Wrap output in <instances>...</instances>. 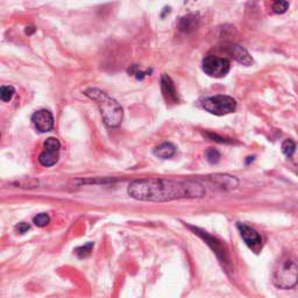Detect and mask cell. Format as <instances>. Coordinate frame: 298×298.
I'll list each match as a JSON object with an SVG mask.
<instances>
[{"instance_id":"44dd1931","label":"cell","mask_w":298,"mask_h":298,"mask_svg":"<svg viewBox=\"0 0 298 298\" xmlns=\"http://www.w3.org/2000/svg\"><path fill=\"white\" fill-rule=\"evenodd\" d=\"M44 149H53V150H60V147H61V144L60 141L55 138H49L44 141L43 144Z\"/></svg>"},{"instance_id":"d4e9b609","label":"cell","mask_w":298,"mask_h":298,"mask_svg":"<svg viewBox=\"0 0 298 298\" xmlns=\"http://www.w3.org/2000/svg\"><path fill=\"white\" fill-rule=\"evenodd\" d=\"M33 31H34V28H33V27H30V30H28V28L26 30V33H27V34L33 33Z\"/></svg>"},{"instance_id":"3957f363","label":"cell","mask_w":298,"mask_h":298,"mask_svg":"<svg viewBox=\"0 0 298 298\" xmlns=\"http://www.w3.org/2000/svg\"><path fill=\"white\" fill-rule=\"evenodd\" d=\"M272 282L280 289H291L298 283V265L289 255L282 256L277 261Z\"/></svg>"},{"instance_id":"e0dca14e","label":"cell","mask_w":298,"mask_h":298,"mask_svg":"<svg viewBox=\"0 0 298 298\" xmlns=\"http://www.w3.org/2000/svg\"><path fill=\"white\" fill-rule=\"evenodd\" d=\"M205 156H206V160H208L209 162L212 164L218 163L220 160V153L214 148H209L208 150H206Z\"/></svg>"},{"instance_id":"5bb4252c","label":"cell","mask_w":298,"mask_h":298,"mask_svg":"<svg viewBox=\"0 0 298 298\" xmlns=\"http://www.w3.org/2000/svg\"><path fill=\"white\" fill-rule=\"evenodd\" d=\"M175 151H176L175 146L168 144V142L160 145L158 147L154 149V154L156 155L157 157L164 158V160H166V158H170L174 154H175Z\"/></svg>"},{"instance_id":"4fadbf2b","label":"cell","mask_w":298,"mask_h":298,"mask_svg":"<svg viewBox=\"0 0 298 298\" xmlns=\"http://www.w3.org/2000/svg\"><path fill=\"white\" fill-rule=\"evenodd\" d=\"M59 161V150L53 149H44L39 156V162L43 167H52Z\"/></svg>"},{"instance_id":"ba28073f","label":"cell","mask_w":298,"mask_h":298,"mask_svg":"<svg viewBox=\"0 0 298 298\" xmlns=\"http://www.w3.org/2000/svg\"><path fill=\"white\" fill-rule=\"evenodd\" d=\"M31 121L40 133H47L54 127V117L48 110H40L33 114Z\"/></svg>"},{"instance_id":"277c9868","label":"cell","mask_w":298,"mask_h":298,"mask_svg":"<svg viewBox=\"0 0 298 298\" xmlns=\"http://www.w3.org/2000/svg\"><path fill=\"white\" fill-rule=\"evenodd\" d=\"M202 105L208 112L214 116H226L236 111L237 101L230 96L218 94V96L206 98L203 100Z\"/></svg>"},{"instance_id":"cb8c5ba5","label":"cell","mask_w":298,"mask_h":298,"mask_svg":"<svg viewBox=\"0 0 298 298\" xmlns=\"http://www.w3.org/2000/svg\"><path fill=\"white\" fill-rule=\"evenodd\" d=\"M295 153H296V156H295V164H296V168L298 171V150H297V148H296V151H295Z\"/></svg>"},{"instance_id":"9a60e30c","label":"cell","mask_w":298,"mask_h":298,"mask_svg":"<svg viewBox=\"0 0 298 298\" xmlns=\"http://www.w3.org/2000/svg\"><path fill=\"white\" fill-rule=\"evenodd\" d=\"M282 151L287 157H293L296 151V144L293 140H285L282 144Z\"/></svg>"},{"instance_id":"ac0fdd59","label":"cell","mask_w":298,"mask_h":298,"mask_svg":"<svg viewBox=\"0 0 298 298\" xmlns=\"http://www.w3.org/2000/svg\"><path fill=\"white\" fill-rule=\"evenodd\" d=\"M92 247H93V243L92 242L88 243V245H84V246H82V247H78V248L76 249V254H77L78 258H81V259L88 258V256L91 254V250H92Z\"/></svg>"},{"instance_id":"7c38bea8","label":"cell","mask_w":298,"mask_h":298,"mask_svg":"<svg viewBox=\"0 0 298 298\" xmlns=\"http://www.w3.org/2000/svg\"><path fill=\"white\" fill-rule=\"evenodd\" d=\"M199 24V19L196 14H188L183 17L179 20V30L184 33H191L195 30H197Z\"/></svg>"},{"instance_id":"8992f818","label":"cell","mask_w":298,"mask_h":298,"mask_svg":"<svg viewBox=\"0 0 298 298\" xmlns=\"http://www.w3.org/2000/svg\"><path fill=\"white\" fill-rule=\"evenodd\" d=\"M191 230L195 232V234H197L202 238V239H204V241L208 243L209 246L211 247L212 249H213V252L215 253V255H217V258L220 260L221 263H224L225 266H227L228 263H230V259H228V252L226 249V247H225L223 243H221L219 240L215 239L214 237L210 236L209 233L204 232V231L199 230V228L189 226Z\"/></svg>"},{"instance_id":"d6986e66","label":"cell","mask_w":298,"mask_h":298,"mask_svg":"<svg viewBox=\"0 0 298 298\" xmlns=\"http://www.w3.org/2000/svg\"><path fill=\"white\" fill-rule=\"evenodd\" d=\"M33 221L37 227H44L50 223V217L47 213H40L34 217Z\"/></svg>"},{"instance_id":"2e32d148","label":"cell","mask_w":298,"mask_h":298,"mask_svg":"<svg viewBox=\"0 0 298 298\" xmlns=\"http://www.w3.org/2000/svg\"><path fill=\"white\" fill-rule=\"evenodd\" d=\"M15 93V90L13 87H9V85H7V87H1V89H0V98H1L2 101H9L13 98Z\"/></svg>"},{"instance_id":"8fae6325","label":"cell","mask_w":298,"mask_h":298,"mask_svg":"<svg viewBox=\"0 0 298 298\" xmlns=\"http://www.w3.org/2000/svg\"><path fill=\"white\" fill-rule=\"evenodd\" d=\"M211 179L213 180L217 185H219L220 188L226 189V190H231L237 188L239 182L234 176H230V175H225V174H217V175L211 176Z\"/></svg>"},{"instance_id":"7a4b0ae2","label":"cell","mask_w":298,"mask_h":298,"mask_svg":"<svg viewBox=\"0 0 298 298\" xmlns=\"http://www.w3.org/2000/svg\"><path fill=\"white\" fill-rule=\"evenodd\" d=\"M84 93L90 99L96 101V104L100 110L104 122L109 127H118L123 118L122 107L120 106L118 101L114 100L113 98H111L109 94L99 90V89H87L84 91Z\"/></svg>"},{"instance_id":"ffe728a7","label":"cell","mask_w":298,"mask_h":298,"mask_svg":"<svg viewBox=\"0 0 298 298\" xmlns=\"http://www.w3.org/2000/svg\"><path fill=\"white\" fill-rule=\"evenodd\" d=\"M289 8V2L288 1H275L272 4V11L276 14H283Z\"/></svg>"},{"instance_id":"7402d4cb","label":"cell","mask_w":298,"mask_h":298,"mask_svg":"<svg viewBox=\"0 0 298 298\" xmlns=\"http://www.w3.org/2000/svg\"><path fill=\"white\" fill-rule=\"evenodd\" d=\"M30 225L26 224V223H21L17 226V230L19 231V233H21V234L26 233L27 231H30Z\"/></svg>"},{"instance_id":"9c48e42d","label":"cell","mask_w":298,"mask_h":298,"mask_svg":"<svg viewBox=\"0 0 298 298\" xmlns=\"http://www.w3.org/2000/svg\"><path fill=\"white\" fill-rule=\"evenodd\" d=\"M161 90H162L163 97L167 104H176L179 101L175 85H174L169 76L166 74L162 75V77H161Z\"/></svg>"},{"instance_id":"603a6c76","label":"cell","mask_w":298,"mask_h":298,"mask_svg":"<svg viewBox=\"0 0 298 298\" xmlns=\"http://www.w3.org/2000/svg\"><path fill=\"white\" fill-rule=\"evenodd\" d=\"M208 136H210L211 139H213V141L215 140V141H218V142H221V144H228V142H232V141H230V140H225V139L220 138V136H218L217 134H211V133H209Z\"/></svg>"},{"instance_id":"30bf717a","label":"cell","mask_w":298,"mask_h":298,"mask_svg":"<svg viewBox=\"0 0 298 298\" xmlns=\"http://www.w3.org/2000/svg\"><path fill=\"white\" fill-rule=\"evenodd\" d=\"M226 52L243 65L248 66L253 63V59L250 57L248 52L246 49H243L242 47L238 46V44H232V46L226 47Z\"/></svg>"},{"instance_id":"52a82bcc","label":"cell","mask_w":298,"mask_h":298,"mask_svg":"<svg viewBox=\"0 0 298 298\" xmlns=\"http://www.w3.org/2000/svg\"><path fill=\"white\" fill-rule=\"evenodd\" d=\"M238 230H239L243 241L253 252L259 253L262 249V238L254 228L246 224L239 223L238 224Z\"/></svg>"},{"instance_id":"5b68a950","label":"cell","mask_w":298,"mask_h":298,"mask_svg":"<svg viewBox=\"0 0 298 298\" xmlns=\"http://www.w3.org/2000/svg\"><path fill=\"white\" fill-rule=\"evenodd\" d=\"M231 64L226 59H221L213 55L206 56L203 61V70L210 77L221 78L230 71Z\"/></svg>"},{"instance_id":"6da1fadb","label":"cell","mask_w":298,"mask_h":298,"mask_svg":"<svg viewBox=\"0 0 298 298\" xmlns=\"http://www.w3.org/2000/svg\"><path fill=\"white\" fill-rule=\"evenodd\" d=\"M205 189L193 180H174L167 179H136L128 186V195L142 202H170L180 198H201Z\"/></svg>"}]
</instances>
